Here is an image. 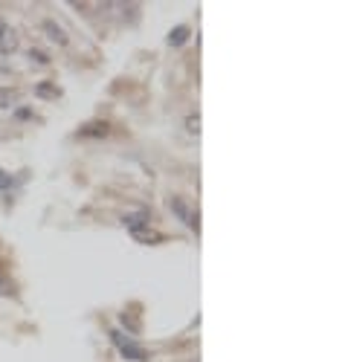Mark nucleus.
Returning a JSON list of instances; mask_svg holds the SVG:
<instances>
[{
    "instance_id": "f257e3e1",
    "label": "nucleus",
    "mask_w": 348,
    "mask_h": 362,
    "mask_svg": "<svg viewBox=\"0 0 348 362\" xmlns=\"http://www.w3.org/2000/svg\"><path fill=\"white\" fill-rule=\"evenodd\" d=\"M110 339H113V345L120 348V354H122L125 359H131V362H145V359H149L145 348L137 345V342H131V339L122 334V330H110Z\"/></svg>"
},
{
    "instance_id": "f03ea898",
    "label": "nucleus",
    "mask_w": 348,
    "mask_h": 362,
    "mask_svg": "<svg viewBox=\"0 0 348 362\" xmlns=\"http://www.w3.org/2000/svg\"><path fill=\"white\" fill-rule=\"evenodd\" d=\"M168 206H171V212L178 215V218H180L192 232H197V229H200V218H197V212H192V206H189L183 197H171V203H168Z\"/></svg>"
},
{
    "instance_id": "7ed1b4c3",
    "label": "nucleus",
    "mask_w": 348,
    "mask_h": 362,
    "mask_svg": "<svg viewBox=\"0 0 348 362\" xmlns=\"http://www.w3.org/2000/svg\"><path fill=\"white\" fill-rule=\"evenodd\" d=\"M131 235L139 240V244H157V240L163 238L157 229H151V226H137V229H131Z\"/></svg>"
},
{
    "instance_id": "20e7f679",
    "label": "nucleus",
    "mask_w": 348,
    "mask_h": 362,
    "mask_svg": "<svg viewBox=\"0 0 348 362\" xmlns=\"http://www.w3.org/2000/svg\"><path fill=\"white\" fill-rule=\"evenodd\" d=\"M110 134V128H108V122H87L81 131H79V136H93V139H99V136H108Z\"/></svg>"
},
{
    "instance_id": "39448f33",
    "label": "nucleus",
    "mask_w": 348,
    "mask_h": 362,
    "mask_svg": "<svg viewBox=\"0 0 348 362\" xmlns=\"http://www.w3.org/2000/svg\"><path fill=\"white\" fill-rule=\"evenodd\" d=\"M44 29H47V33H50V38H52L55 44H62V47L67 44V35H64V29H62V26H58L55 21H44Z\"/></svg>"
},
{
    "instance_id": "423d86ee",
    "label": "nucleus",
    "mask_w": 348,
    "mask_h": 362,
    "mask_svg": "<svg viewBox=\"0 0 348 362\" xmlns=\"http://www.w3.org/2000/svg\"><path fill=\"white\" fill-rule=\"evenodd\" d=\"M189 38V29L186 26H178V29H171V35H168V44L171 47H180L183 41Z\"/></svg>"
},
{
    "instance_id": "0eeeda50",
    "label": "nucleus",
    "mask_w": 348,
    "mask_h": 362,
    "mask_svg": "<svg viewBox=\"0 0 348 362\" xmlns=\"http://www.w3.org/2000/svg\"><path fill=\"white\" fill-rule=\"evenodd\" d=\"M0 49H15V33L6 29V33L0 35Z\"/></svg>"
},
{
    "instance_id": "6e6552de",
    "label": "nucleus",
    "mask_w": 348,
    "mask_h": 362,
    "mask_svg": "<svg viewBox=\"0 0 348 362\" xmlns=\"http://www.w3.org/2000/svg\"><path fill=\"white\" fill-rule=\"evenodd\" d=\"M128 229H137V226H145V215H128L125 221H122Z\"/></svg>"
},
{
    "instance_id": "1a4fd4ad",
    "label": "nucleus",
    "mask_w": 348,
    "mask_h": 362,
    "mask_svg": "<svg viewBox=\"0 0 348 362\" xmlns=\"http://www.w3.org/2000/svg\"><path fill=\"white\" fill-rule=\"evenodd\" d=\"M186 131L189 134H200V116H189L186 119Z\"/></svg>"
},
{
    "instance_id": "9d476101",
    "label": "nucleus",
    "mask_w": 348,
    "mask_h": 362,
    "mask_svg": "<svg viewBox=\"0 0 348 362\" xmlns=\"http://www.w3.org/2000/svg\"><path fill=\"white\" fill-rule=\"evenodd\" d=\"M35 93H38V96H58V90H52L50 84H41V87L35 90Z\"/></svg>"
}]
</instances>
